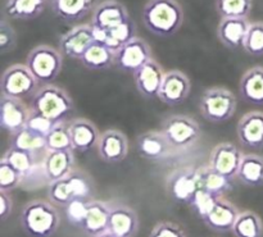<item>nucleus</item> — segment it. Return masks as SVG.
Segmentation results:
<instances>
[{
  "label": "nucleus",
  "mask_w": 263,
  "mask_h": 237,
  "mask_svg": "<svg viewBox=\"0 0 263 237\" xmlns=\"http://www.w3.org/2000/svg\"><path fill=\"white\" fill-rule=\"evenodd\" d=\"M55 125L57 123L53 122L51 120H49L48 117L40 114V113H37L36 110L31 109L27 123H26V127H27L28 130L32 131V132H35L36 135L46 137V135L53 130Z\"/></svg>",
  "instance_id": "obj_40"
},
{
  "label": "nucleus",
  "mask_w": 263,
  "mask_h": 237,
  "mask_svg": "<svg viewBox=\"0 0 263 237\" xmlns=\"http://www.w3.org/2000/svg\"><path fill=\"white\" fill-rule=\"evenodd\" d=\"M136 148L140 156L148 161H162L168 158L174 151L161 131H148L139 135Z\"/></svg>",
  "instance_id": "obj_19"
},
{
  "label": "nucleus",
  "mask_w": 263,
  "mask_h": 237,
  "mask_svg": "<svg viewBox=\"0 0 263 237\" xmlns=\"http://www.w3.org/2000/svg\"><path fill=\"white\" fill-rule=\"evenodd\" d=\"M128 19H130V15L122 3L117 0H104L95 5L92 9L90 25L110 31L117 26L127 22Z\"/></svg>",
  "instance_id": "obj_14"
},
{
  "label": "nucleus",
  "mask_w": 263,
  "mask_h": 237,
  "mask_svg": "<svg viewBox=\"0 0 263 237\" xmlns=\"http://www.w3.org/2000/svg\"><path fill=\"white\" fill-rule=\"evenodd\" d=\"M61 217L53 204L33 200L21 213V226L30 237H51L58 230Z\"/></svg>",
  "instance_id": "obj_3"
},
{
  "label": "nucleus",
  "mask_w": 263,
  "mask_h": 237,
  "mask_svg": "<svg viewBox=\"0 0 263 237\" xmlns=\"http://www.w3.org/2000/svg\"><path fill=\"white\" fill-rule=\"evenodd\" d=\"M54 14L64 22H76L86 17L94 0H49Z\"/></svg>",
  "instance_id": "obj_26"
},
{
  "label": "nucleus",
  "mask_w": 263,
  "mask_h": 237,
  "mask_svg": "<svg viewBox=\"0 0 263 237\" xmlns=\"http://www.w3.org/2000/svg\"><path fill=\"white\" fill-rule=\"evenodd\" d=\"M134 76H135L136 89L146 99L158 97V92L164 78V71L156 59H152L144 64Z\"/></svg>",
  "instance_id": "obj_20"
},
{
  "label": "nucleus",
  "mask_w": 263,
  "mask_h": 237,
  "mask_svg": "<svg viewBox=\"0 0 263 237\" xmlns=\"http://www.w3.org/2000/svg\"><path fill=\"white\" fill-rule=\"evenodd\" d=\"M249 26L248 18H221L217 36L226 48L238 50L243 48Z\"/></svg>",
  "instance_id": "obj_22"
},
{
  "label": "nucleus",
  "mask_w": 263,
  "mask_h": 237,
  "mask_svg": "<svg viewBox=\"0 0 263 237\" xmlns=\"http://www.w3.org/2000/svg\"><path fill=\"white\" fill-rule=\"evenodd\" d=\"M238 215V209L231 203L220 198L203 221L211 230L217 231V232H228V231H233Z\"/></svg>",
  "instance_id": "obj_24"
},
{
  "label": "nucleus",
  "mask_w": 263,
  "mask_h": 237,
  "mask_svg": "<svg viewBox=\"0 0 263 237\" xmlns=\"http://www.w3.org/2000/svg\"><path fill=\"white\" fill-rule=\"evenodd\" d=\"M184 10L176 0H149L143 9V23L159 37L174 36L184 23Z\"/></svg>",
  "instance_id": "obj_1"
},
{
  "label": "nucleus",
  "mask_w": 263,
  "mask_h": 237,
  "mask_svg": "<svg viewBox=\"0 0 263 237\" xmlns=\"http://www.w3.org/2000/svg\"><path fill=\"white\" fill-rule=\"evenodd\" d=\"M149 237H186L184 230L174 222H161L152 230Z\"/></svg>",
  "instance_id": "obj_44"
},
{
  "label": "nucleus",
  "mask_w": 263,
  "mask_h": 237,
  "mask_svg": "<svg viewBox=\"0 0 263 237\" xmlns=\"http://www.w3.org/2000/svg\"><path fill=\"white\" fill-rule=\"evenodd\" d=\"M192 84L186 74L179 69H171L164 73L163 82L158 92V99L168 107L181 105L187 99Z\"/></svg>",
  "instance_id": "obj_10"
},
{
  "label": "nucleus",
  "mask_w": 263,
  "mask_h": 237,
  "mask_svg": "<svg viewBox=\"0 0 263 237\" xmlns=\"http://www.w3.org/2000/svg\"><path fill=\"white\" fill-rule=\"evenodd\" d=\"M17 45V33L5 17L0 21V53L5 54L14 50Z\"/></svg>",
  "instance_id": "obj_42"
},
{
  "label": "nucleus",
  "mask_w": 263,
  "mask_h": 237,
  "mask_svg": "<svg viewBox=\"0 0 263 237\" xmlns=\"http://www.w3.org/2000/svg\"><path fill=\"white\" fill-rule=\"evenodd\" d=\"M110 207L102 202H89L86 215L81 228L90 236H99L108 231Z\"/></svg>",
  "instance_id": "obj_27"
},
{
  "label": "nucleus",
  "mask_w": 263,
  "mask_h": 237,
  "mask_svg": "<svg viewBox=\"0 0 263 237\" xmlns=\"http://www.w3.org/2000/svg\"><path fill=\"white\" fill-rule=\"evenodd\" d=\"M46 4L48 0H7L4 14L10 19L31 21L43 14Z\"/></svg>",
  "instance_id": "obj_28"
},
{
  "label": "nucleus",
  "mask_w": 263,
  "mask_h": 237,
  "mask_svg": "<svg viewBox=\"0 0 263 237\" xmlns=\"http://www.w3.org/2000/svg\"><path fill=\"white\" fill-rule=\"evenodd\" d=\"M220 199V198H216L215 195L210 194L208 191H205V190L200 189L197 191V194L194 195V198H193V200L190 202V207L194 209V212L197 213L198 215H199L200 218H203L204 220L205 217L208 215V213L212 210V208L215 207L216 202Z\"/></svg>",
  "instance_id": "obj_39"
},
{
  "label": "nucleus",
  "mask_w": 263,
  "mask_h": 237,
  "mask_svg": "<svg viewBox=\"0 0 263 237\" xmlns=\"http://www.w3.org/2000/svg\"><path fill=\"white\" fill-rule=\"evenodd\" d=\"M92 36H94V41L98 44H103L104 45L105 41H107L108 36H109V31L104 30V28L94 27L92 26Z\"/></svg>",
  "instance_id": "obj_46"
},
{
  "label": "nucleus",
  "mask_w": 263,
  "mask_h": 237,
  "mask_svg": "<svg viewBox=\"0 0 263 237\" xmlns=\"http://www.w3.org/2000/svg\"><path fill=\"white\" fill-rule=\"evenodd\" d=\"M97 237H118V236H116L115 233L109 232V231H105L104 233H102V235H99V236H97Z\"/></svg>",
  "instance_id": "obj_47"
},
{
  "label": "nucleus",
  "mask_w": 263,
  "mask_h": 237,
  "mask_svg": "<svg viewBox=\"0 0 263 237\" xmlns=\"http://www.w3.org/2000/svg\"><path fill=\"white\" fill-rule=\"evenodd\" d=\"M244 154L231 143H221L212 149L210 167L228 179L234 180L238 174Z\"/></svg>",
  "instance_id": "obj_12"
},
{
  "label": "nucleus",
  "mask_w": 263,
  "mask_h": 237,
  "mask_svg": "<svg viewBox=\"0 0 263 237\" xmlns=\"http://www.w3.org/2000/svg\"><path fill=\"white\" fill-rule=\"evenodd\" d=\"M236 133L244 148L263 149V113L253 110L244 114L239 120Z\"/></svg>",
  "instance_id": "obj_17"
},
{
  "label": "nucleus",
  "mask_w": 263,
  "mask_h": 237,
  "mask_svg": "<svg viewBox=\"0 0 263 237\" xmlns=\"http://www.w3.org/2000/svg\"><path fill=\"white\" fill-rule=\"evenodd\" d=\"M239 94L249 104L263 105V67H252L243 74L239 84Z\"/></svg>",
  "instance_id": "obj_25"
},
{
  "label": "nucleus",
  "mask_w": 263,
  "mask_h": 237,
  "mask_svg": "<svg viewBox=\"0 0 263 237\" xmlns=\"http://www.w3.org/2000/svg\"><path fill=\"white\" fill-rule=\"evenodd\" d=\"M215 5L221 18H248L253 0H216Z\"/></svg>",
  "instance_id": "obj_35"
},
{
  "label": "nucleus",
  "mask_w": 263,
  "mask_h": 237,
  "mask_svg": "<svg viewBox=\"0 0 263 237\" xmlns=\"http://www.w3.org/2000/svg\"><path fill=\"white\" fill-rule=\"evenodd\" d=\"M68 121L67 122L57 123L53 130L46 135V151L55 150H73L69 136Z\"/></svg>",
  "instance_id": "obj_36"
},
{
  "label": "nucleus",
  "mask_w": 263,
  "mask_h": 237,
  "mask_svg": "<svg viewBox=\"0 0 263 237\" xmlns=\"http://www.w3.org/2000/svg\"><path fill=\"white\" fill-rule=\"evenodd\" d=\"M23 177L4 158L0 161V191H12L22 182Z\"/></svg>",
  "instance_id": "obj_38"
},
{
  "label": "nucleus",
  "mask_w": 263,
  "mask_h": 237,
  "mask_svg": "<svg viewBox=\"0 0 263 237\" xmlns=\"http://www.w3.org/2000/svg\"><path fill=\"white\" fill-rule=\"evenodd\" d=\"M199 190L198 171L194 168H180L168 179V192L175 200L190 204Z\"/></svg>",
  "instance_id": "obj_15"
},
{
  "label": "nucleus",
  "mask_w": 263,
  "mask_h": 237,
  "mask_svg": "<svg viewBox=\"0 0 263 237\" xmlns=\"http://www.w3.org/2000/svg\"><path fill=\"white\" fill-rule=\"evenodd\" d=\"M13 209L12 198L7 191H0V218L5 221L10 215Z\"/></svg>",
  "instance_id": "obj_45"
},
{
  "label": "nucleus",
  "mask_w": 263,
  "mask_h": 237,
  "mask_svg": "<svg viewBox=\"0 0 263 237\" xmlns=\"http://www.w3.org/2000/svg\"><path fill=\"white\" fill-rule=\"evenodd\" d=\"M92 191L94 187H92L91 179L85 172L73 169L64 179L50 182L48 195L51 203L66 207L74 199L89 200Z\"/></svg>",
  "instance_id": "obj_5"
},
{
  "label": "nucleus",
  "mask_w": 263,
  "mask_h": 237,
  "mask_svg": "<svg viewBox=\"0 0 263 237\" xmlns=\"http://www.w3.org/2000/svg\"><path fill=\"white\" fill-rule=\"evenodd\" d=\"M26 66L40 85H49L63 68V54L50 45H37L28 53Z\"/></svg>",
  "instance_id": "obj_6"
},
{
  "label": "nucleus",
  "mask_w": 263,
  "mask_h": 237,
  "mask_svg": "<svg viewBox=\"0 0 263 237\" xmlns=\"http://www.w3.org/2000/svg\"><path fill=\"white\" fill-rule=\"evenodd\" d=\"M238 108L236 96L229 89L213 86L205 90L199 99V112L211 123H223L233 118Z\"/></svg>",
  "instance_id": "obj_4"
},
{
  "label": "nucleus",
  "mask_w": 263,
  "mask_h": 237,
  "mask_svg": "<svg viewBox=\"0 0 263 237\" xmlns=\"http://www.w3.org/2000/svg\"><path fill=\"white\" fill-rule=\"evenodd\" d=\"M97 149L103 162L120 163L128 154L127 137L118 130H107L100 133Z\"/></svg>",
  "instance_id": "obj_16"
},
{
  "label": "nucleus",
  "mask_w": 263,
  "mask_h": 237,
  "mask_svg": "<svg viewBox=\"0 0 263 237\" xmlns=\"http://www.w3.org/2000/svg\"><path fill=\"white\" fill-rule=\"evenodd\" d=\"M9 146L21 149V150L30 151V153L36 154V155H39L41 151H46L45 137L36 135L35 132L28 130L27 127L10 135Z\"/></svg>",
  "instance_id": "obj_32"
},
{
  "label": "nucleus",
  "mask_w": 263,
  "mask_h": 237,
  "mask_svg": "<svg viewBox=\"0 0 263 237\" xmlns=\"http://www.w3.org/2000/svg\"><path fill=\"white\" fill-rule=\"evenodd\" d=\"M243 49L253 56L263 55V22H253L249 26Z\"/></svg>",
  "instance_id": "obj_37"
},
{
  "label": "nucleus",
  "mask_w": 263,
  "mask_h": 237,
  "mask_svg": "<svg viewBox=\"0 0 263 237\" xmlns=\"http://www.w3.org/2000/svg\"><path fill=\"white\" fill-rule=\"evenodd\" d=\"M74 150L45 151L43 172L49 182L58 181L68 176L74 169Z\"/></svg>",
  "instance_id": "obj_21"
},
{
  "label": "nucleus",
  "mask_w": 263,
  "mask_h": 237,
  "mask_svg": "<svg viewBox=\"0 0 263 237\" xmlns=\"http://www.w3.org/2000/svg\"><path fill=\"white\" fill-rule=\"evenodd\" d=\"M235 237H262L263 223L257 213L246 210L239 213L238 220L233 227Z\"/></svg>",
  "instance_id": "obj_33"
},
{
  "label": "nucleus",
  "mask_w": 263,
  "mask_h": 237,
  "mask_svg": "<svg viewBox=\"0 0 263 237\" xmlns=\"http://www.w3.org/2000/svg\"><path fill=\"white\" fill-rule=\"evenodd\" d=\"M109 32L110 35H112V37L115 38L121 46H122L123 44H126L127 41H130L131 38H134L136 36L135 23H134L131 19H128L127 22L117 26V27H115L113 30H110Z\"/></svg>",
  "instance_id": "obj_43"
},
{
  "label": "nucleus",
  "mask_w": 263,
  "mask_h": 237,
  "mask_svg": "<svg viewBox=\"0 0 263 237\" xmlns=\"http://www.w3.org/2000/svg\"><path fill=\"white\" fill-rule=\"evenodd\" d=\"M87 207H89V200H82V199H74L71 203L66 205V215L67 220L71 225L80 226L81 227L82 222L86 215Z\"/></svg>",
  "instance_id": "obj_41"
},
{
  "label": "nucleus",
  "mask_w": 263,
  "mask_h": 237,
  "mask_svg": "<svg viewBox=\"0 0 263 237\" xmlns=\"http://www.w3.org/2000/svg\"><path fill=\"white\" fill-rule=\"evenodd\" d=\"M153 59L149 44L143 38L135 36L123 44L116 53V67L120 71L135 74L144 64Z\"/></svg>",
  "instance_id": "obj_9"
},
{
  "label": "nucleus",
  "mask_w": 263,
  "mask_h": 237,
  "mask_svg": "<svg viewBox=\"0 0 263 237\" xmlns=\"http://www.w3.org/2000/svg\"><path fill=\"white\" fill-rule=\"evenodd\" d=\"M236 179L249 187L263 185V156L257 154H244Z\"/></svg>",
  "instance_id": "obj_29"
},
{
  "label": "nucleus",
  "mask_w": 263,
  "mask_h": 237,
  "mask_svg": "<svg viewBox=\"0 0 263 237\" xmlns=\"http://www.w3.org/2000/svg\"><path fill=\"white\" fill-rule=\"evenodd\" d=\"M37 80L26 64H13L8 67L2 76L0 89L3 96L25 99L35 95L39 86Z\"/></svg>",
  "instance_id": "obj_8"
},
{
  "label": "nucleus",
  "mask_w": 263,
  "mask_h": 237,
  "mask_svg": "<svg viewBox=\"0 0 263 237\" xmlns=\"http://www.w3.org/2000/svg\"><path fill=\"white\" fill-rule=\"evenodd\" d=\"M30 108L21 99L3 96L0 100V125L9 135L26 127Z\"/></svg>",
  "instance_id": "obj_13"
},
{
  "label": "nucleus",
  "mask_w": 263,
  "mask_h": 237,
  "mask_svg": "<svg viewBox=\"0 0 263 237\" xmlns=\"http://www.w3.org/2000/svg\"><path fill=\"white\" fill-rule=\"evenodd\" d=\"M30 108L53 122L61 123L67 122L74 112V103L66 90L49 84L43 85L35 95H32Z\"/></svg>",
  "instance_id": "obj_2"
},
{
  "label": "nucleus",
  "mask_w": 263,
  "mask_h": 237,
  "mask_svg": "<svg viewBox=\"0 0 263 237\" xmlns=\"http://www.w3.org/2000/svg\"><path fill=\"white\" fill-rule=\"evenodd\" d=\"M3 158H4L13 168L17 169V171L22 174L23 179H25V177L28 176V174L33 171V168H35L37 155L33 153H30V151L21 150V149L9 146V149L5 151Z\"/></svg>",
  "instance_id": "obj_34"
},
{
  "label": "nucleus",
  "mask_w": 263,
  "mask_h": 237,
  "mask_svg": "<svg viewBox=\"0 0 263 237\" xmlns=\"http://www.w3.org/2000/svg\"><path fill=\"white\" fill-rule=\"evenodd\" d=\"M197 171L200 189L215 195L216 198H222L231 190V180L216 172L210 166L202 167Z\"/></svg>",
  "instance_id": "obj_31"
},
{
  "label": "nucleus",
  "mask_w": 263,
  "mask_h": 237,
  "mask_svg": "<svg viewBox=\"0 0 263 237\" xmlns=\"http://www.w3.org/2000/svg\"><path fill=\"white\" fill-rule=\"evenodd\" d=\"M161 132L174 150H187L199 141L202 135L199 123L184 114L168 115L162 123Z\"/></svg>",
  "instance_id": "obj_7"
},
{
  "label": "nucleus",
  "mask_w": 263,
  "mask_h": 237,
  "mask_svg": "<svg viewBox=\"0 0 263 237\" xmlns=\"http://www.w3.org/2000/svg\"><path fill=\"white\" fill-rule=\"evenodd\" d=\"M81 63L91 71H104L116 66V53L103 44L94 43L80 59Z\"/></svg>",
  "instance_id": "obj_30"
},
{
  "label": "nucleus",
  "mask_w": 263,
  "mask_h": 237,
  "mask_svg": "<svg viewBox=\"0 0 263 237\" xmlns=\"http://www.w3.org/2000/svg\"><path fill=\"white\" fill-rule=\"evenodd\" d=\"M91 25H79L59 38V50L64 56L71 59H81L85 51L94 44Z\"/></svg>",
  "instance_id": "obj_11"
},
{
  "label": "nucleus",
  "mask_w": 263,
  "mask_h": 237,
  "mask_svg": "<svg viewBox=\"0 0 263 237\" xmlns=\"http://www.w3.org/2000/svg\"><path fill=\"white\" fill-rule=\"evenodd\" d=\"M68 128L72 148L74 151L87 153L98 146L100 133L91 121L85 120V118H76V120L69 121Z\"/></svg>",
  "instance_id": "obj_18"
},
{
  "label": "nucleus",
  "mask_w": 263,
  "mask_h": 237,
  "mask_svg": "<svg viewBox=\"0 0 263 237\" xmlns=\"http://www.w3.org/2000/svg\"><path fill=\"white\" fill-rule=\"evenodd\" d=\"M139 220L136 213L125 205L110 207L108 231L118 237H134L138 232Z\"/></svg>",
  "instance_id": "obj_23"
}]
</instances>
